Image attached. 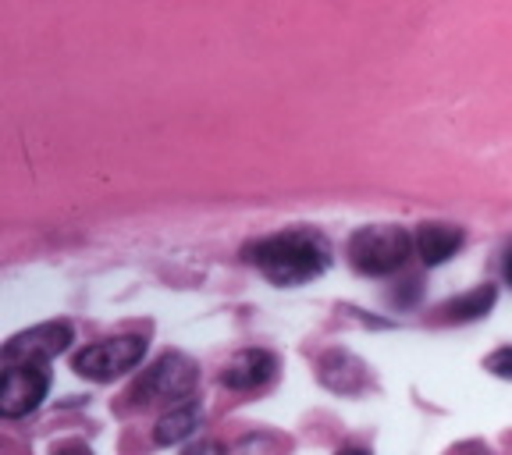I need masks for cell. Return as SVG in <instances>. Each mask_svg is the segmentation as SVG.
I'll list each match as a JSON object with an SVG mask.
<instances>
[{
	"mask_svg": "<svg viewBox=\"0 0 512 455\" xmlns=\"http://www.w3.org/2000/svg\"><path fill=\"white\" fill-rule=\"evenodd\" d=\"M146 356V342L139 335H121V338H107V342L86 345L82 352H75L72 370L79 377L89 381H114V377L128 374L132 367H139Z\"/></svg>",
	"mask_w": 512,
	"mask_h": 455,
	"instance_id": "4",
	"label": "cell"
},
{
	"mask_svg": "<svg viewBox=\"0 0 512 455\" xmlns=\"http://www.w3.org/2000/svg\"><path fill=\"white\" fill-rule=\"evenodd\" d=\"M246 260L260 267L264 278H271L274 285L292 288L306 285V281L320 278V274L328 271L331 246L313 228H288V232L246 246Z\"/></svg>",
	"mask_w": 512,
	"mask_h": 455,
	"instance_id": "1",
	"label": "cell"
},
{
	"mask_svg": "<svg viewBox=\"0 0 512 455\" xmlns=\"http://www.w3.org/2000/svg\"><path fill=\"white\" fill-rule=\"evenodd\" d=\"M416 253L424 260L427 267H438L445 264L448 256L456 253L463 246V228L456 224H445V221H434V224H424L420 232H416Z\"/></svg>",
	"mask_w": 512,
	"mask_h": 455,
	"instance_id": "8",
	"label": "cell"
},
{
	"mask_svg": "<svg viewBox=\"0 0 512 455\" xmlns=\"http://www.w3.org/2000/svg\"><path fill=\"white\" fill-rule=\"evenodd\" d=\"M338 455H367V452H360V448H345V452H338Z\"/></svg>",
	"mask_w": 512,
	"mask_h": 455,
	"instance_id": "15",
	"label": "cell"
},
{
	"mask_svg": "<svg viewBox=\"0 0 512 455\" xmlns=\"http://www.w3.org/2000/svg\"><path fill=\"white\" fill-rule=\"evenodd\" d=\"M200 420H203L200 402H182L178 409H171V413H164L157 420L153 441H157V445H178V441H185L196 427H200Z\"/></svg>",
	"mask_w": 512,
	"mask_h": 455,
	"instance_id": "9",
	"label": "cell"
},
{
	"mask_svg": "<svg viewBox=\"0 0 512 455\" xmlns=\"http://www.w3.org/2000/svg\"><path fill=\"white\" fill-rule=\"evenodd\" d=\"M416 242L409 239L406 228L395 224H374V228H360L349 239V260L360 274H392L406 264L409 249Z\"/></svg>",
	"mask_w": 512,
	"mask_h": 455,
	"instance_id": "2",
	"label": "cell"
},
{
	"mask_svg": "<svg viewBox=\"0 0 512 455\" xmlns=\"http://www.w3.org/2000/svg\"><path fill=\"white\" fill-rule=\"evenodd\" d=\"M274 370H278V360L267 349H242L224 363L221 384L232 392H253V388H264L271 381Z\"/></svg>",
	"mask_w": 512,
	"mask_h": 455,
	"instance_id": "7",
	"label": "cell"
},
{
	"mask_svg": "<svg viewBox=\"0 0 512 455\" xmlns=\"http://www.w3.org/2000/svg\"><path fill=\"white\" fill-rule=\"evenodd\" d=\"M200 384V367L185 356V352H164L136 384V402H178L189 399Z\"/></svg>",
	"mask_w": 512,
	"mask_h": 455,
	"instance_id": "3",
	"label": "cell"
},
{
	"mask_svg": "<svg viewBox=\"0 0 512 455\" xmlns=\"http://www.w3.org/2000/svg\"><path fill=\"white\" fill-rule=\"evenodd\" d=\"M68 345H72V324L47 320V324H36V328L8 338L4 352H0V363H4V367H18V363H50L54 356H61Z\"/></svg>",
	"mask_w": 512,
	"mask_h": 455,
	"instance_id": "5",
	"label": "cell"
},
{
	"mask_svg": "<svg viewBox=\"0 0 512 455\" xmlns=\"http://www.w3.org/2000/svg\"><path fill=\"white\" fill-rule=\"evenodd\" d=\"M50 388V370L47 363H18V367H4V381H0V413L8 420L32 413L47 399Z\"/></svg>",
	"mask_w": 512,
	"mask_h": 455,
	"instance_id": "6",
	"label": "cell"
},
{
	"mask_svg": "<svg viewBox=\"0 0 512 455\" xmlns=\"http://www.w3.org/2000/svg\"><path fill=\"white\" fill-rule=\"evenodd\" d=\"M54 455H93V452H89L86 445H79V441H68V445H61Z\"/></svg>",
	"mask_w": 512,
	"mask_h": 455,
	"instance_id": "13",
	"label": "cell"
},
{
	"mask_svg": "<svg viewBox=\"0 0 512 455\" xmlns=\"http://www.w3.org/2000/svg\"><path fill=\"white\" fill-rule=\"evenodd\" d=\"M502 274H505V281L512 285V246L505 249V264H502Z\"/></svg>",
	"mask_w": 512,
	"mask_h": 455,
	"instance_id": "14",
	"label": "cell"
},
{
	"mask_svg": "<svg viewBox=\"0 0 512 455\" xmlns=\"http://www.w3.org/2000/svg\"><path fill=\"white\" fill-rule=\"evenodd\" d=\"M484 370H491L495 377H505V381H512V345L491 352L488 360H484Z\"/></svg>",
	"mask_w": 512,
	"mask_h": 455,
	"instance_id": "11",
	"label": "cell"
},
{
	"mask_svg": "<svg viewBox=\"0 0 512 455\" xmlns=\"http://www.w3.org/2000/svg\"><path fill=\"white\" fill-rule=\"evenodd\" d=\"M185 455H228L221 441H200V445L185 448Z\"/></svg>",
	"mask_w": 512,
	"mask_h": 455,
	"instance_id": "12",
	"label": "cell"
},
{
	"mask_svg": "<svg viewBox=\"0 0 512 455\" xmlns=\"http://www.w3.org/2000/svg\"><path fill=\"white\" fill-rule=\"evenodd\" d=\"M495 299H498L495 285H477L473 292H466V296H459L448 306H441V313H445L448 320H480V317H488V310L495 306Z\"/></svg>",
	"mask_w": 512,
	"mask_h": 455,
	"instance_id": "10",
	"label": "cell"
}]
</instances>
